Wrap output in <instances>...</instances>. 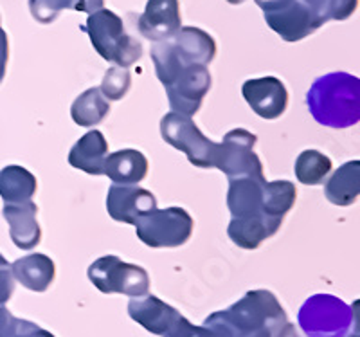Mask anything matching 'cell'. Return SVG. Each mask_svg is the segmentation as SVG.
Masks as SVG:
<instances>
[{
    "label": "cell",
    "instance_id": "6da1fadb",
    "mask_svg": "<svg viewBox=\"0 0 360 337\" xmlns=\"http://www.w3.org/2000/svg\"><path fill=\"white\" fill-rule=\"evenodd\" d=\"M287 312L269 291H249L229 309L205 317L204 326L221 337H276L287 325Z\"/></svg>",
    "mask_w": 360,
    "mask_h": 337
},
{
    "label": "cell",
    "instance_id": "7a4b0ae2",
    "mask_svg": "<svg viewBox=\"0 0 360 337\" xmlns=\"http://www.w3.org/2000/svg\"><path fill=\"white\" fill-rule=\"evenodd\" d=\"M152 60L157 78L166 89L172 112L186 117L197 114L211 89V75L207 67L182 60L172 40L155 44L152 47Z\"/></svg>",
    "mask_w": 360,
    "mask_h": 337
},
{
    "label": "cell",
    "instance_id": "3957f363",
    "mask_svg": "<svg viewBox=\"0 0 360 337\" xmlns=\"http://www.w3.org/2000/svg\"><path fill=\"white\" fill-rule=\"evenodd\" d=\"M310 114L317 123L332 128H348L360 120L359 78L333 72L319 78L307 94Z\"/></svg>",
    "mask_w": 360,
    "mask_h": 337
},
{
    "label": "cell",
    "instance_id": "277c9868",
    "mask_svg": "<svg viewBox=\"0 0 360 337\" xmlns=\"http://www.w3.org/2000/svg\"><path fill=\"white\" fill-rule=\"evenodd\" d=\"M297 325L304 337H349L359 332L356 305L353 310L332 294H315L299 309Z\"/></svg>",
    "mask_w": 360,
    "mask_h": 337
},
{
    "label": "cell",
    "instance_id": "5b68a950",
    "mask_svg": "<svg viewBox=\"0 0 360 337\" xmlns=\"http://www.w3.org/2000/svg\"><path fill=\"white\" fill-rule=\"evenodd\" d=\"M85 31L99 56L115 67L134 65L143 56V46L124 31L123 20L110 9H98L86 18Z\"/></svg>",
    "mask_w": 360,
    "mask_h": 337
},
{
    "label": "cell",
    "instance_id": "8992f818",
    "mask_svg": "<svg viewBox=\"0 0 360 337\" xmlns=\"http://www.w3.org/2000/svg\"><path fill=\"white\" fill-rule=\"evenodd\" d=\"M128 314L143 329L160 337H221L204 325L195 326L179 310L150 294L131 298Z\"/></svg>",
    "mask_w": 360,
    "mask_h": 337
},
{
    "label": "cell",
    "instance_id": "52a82bcc",
    "mask_svg": "<svg viewBox=\"0 0 360 337\" xmlns=\"http://www.w3.org/2000/svg\"><path fill=\"white\" fill-rule=\"evenodd\" d=\"M89 280L103 294H124L130 298L146 296L150 276L139 265L127 263L114 255L96 260L89 267Z\"/></svg>",
    "mask_w": 360,
    "mask_h": 337
},
{
    "label": "cell",
    "instance_id": "ba28073f",
    "mask_svg": "<svg viewBox=\"0 0 360 337\" xmlns=\"http://www.w3.org/2000/svg\"><path fill=\"white\" fill-rule=\"evenodd\" d=\"M134 226L141 242L153 249H162L184 246L191 239L195 222L182 208H166L143 215Z\"/></svg>",
    "mask_w": 360,
    "mask_h": 337
},
{
    "label": "cell",
    "instance_id": "9c48e42d",
    "mask_svg": "<svg viewBox=\"0 0 360 337\" xmlns=\"http://www.w3.org/2000/svg\"><path fill=\"white\" fill-rule=\"evenodd\" d=\"M160 134H162V139L172 144L173 148L186 153L193 166L214 168L218 143L207 139L198 130L197 125L193 123L191 117L169 112L160 120Z\"/></svg>",
    "mask_w": 360,
    "mask_h": 337
},
{
    "label": "cell",
    "instance_id": "30bf717a",
    "mask_svg": "<svg viewBox=\"0 0 360 337\" xmlns=\"http://www.w3.org/2000/svg\"><path fill=\"white\" fill-rule=\"evenodd\" d=\"M269 27L285 42H299L323 25L321 18L301 0H256Z\"/></svg>",
    "mask_w": 360,
    "mask_h": 337
},
{
    "label": "cell",
    "instance_id": "8fae6325",
    "mask_svg": "<svg viewBox=\"0 0 360 337\" xmlns=\"http://www.w3.org/2000/svg\"><path fill=\"white\" fill-rule=\"evenodd\" d=\"M256 141L258 137L243 128L227 132L224 141L218 143L214 168L221 170L229 179L263 177L262 160L254 153Z\"/></svg>",
    "mask_w": 360,
    "mask_h": 337
},
{
    "label": "cell",
    "instance_id": "7c38bea8",
    "mask_svg": "<svg viewBox=\"0 0 360 337\" xmlns=\"http://www.w3.org/2000/svg\"><path fill=\"white\" fill-rule=\"evenodd\" d=\"M157 210V198L152 191L130 184H114L108 189L107 211L115 222L134 226L143 215Z\"/></svg>",
    "mask_w": 360,
    "mask_h": 337
},
{
    "label": "cell",
    "instance_id": "4fadbf2b",
    "mask_svg": "<svg viewBox=\"0 0 360 337\" xmlns=\"http://www.w3.org/2000/svg\"><path fill=\"white\" fill-rule=\"evenodd\" d=\"M242 94L254 114H258L263 120H278L287 110V87L274 76L247 80L242 87Z\"/></svg>",
    "mask_w": 360,
    "mask_h": 337
},
{
    "label": "cell",
    "instance_id": "5bb4252c",
    "mask_svg": "<svg viewBox=\"0 0 360 337\" xmlns=\"http://www.w3.org/2000/svg\"><path fill=\"white\" fill-rule=\"evenodd\" d=\"M180 24L179 0H148L137 27L144 38L159 44L175 37L182 27Z\"/></svg>",
    "mask_w": 360,
    "mask_h": 337
},
{
    "label": "cell",
    "instance_id": "9a60e30c",
    "mask_svg": "<svg viewBox=\"0 0 360 337\" xmlns=\"http://www.w3.org/2000/svg\"><path fill=\"white\" fill-rule=\"evenodd\" d=\"M4 218L8 220L9 234L18 249L31 251L40 243L41 229L37 220L38 206L33 201L22 204H4Z\"/></svg>",
    "mask_w": 360,
    "mask_h": 337
},
{
    "label": "cell",
    "instance_id": "2e32d148",
    "mask_svg": "<svg viewBox=\"0 0 360 337\" xmlns=\"http://www.w3.org/2000/svg\"><path fill=\"white\" fill-rule=\"evenodd\" d=\"M265 177L229 179L227 208L233 218H254L263 215V186Z\"/></svg>",
    "mask_w": 360,
    "mask_h": 337
},
{
    "label": "cell",
    "instance_id": "e0dca14e",
    "mask_svg": "<svg viewBox=\"0 0 360 337\" xmlns=\"http://www.w3.org/2000/svg\"><path fill=\"white\" fill-rule=\"evenodd\" d=\"M108 155V143L99 130L86 132L69 152V165L89 175H103Z\"/></svg>",
    "mask_w": 360,
    "mask_h": 337
},
{
    "label": "cell",
    "instance_id": "ac0fdd59",
    "mask_svg": "<svg viewBox=\"0 0 360 337\" xmlns=\"http://www.w3.org/2000/svg\"><path fill=\"white\" fill-rule=\"evenodd\" d=\"M11 272L15 281L24 285L33 292H45L54 281L56 267L47 255H27L11 263Z\"/></svg>",
    "mask_w": 360,
    "mask_h": 337
},
{
    "label": "cell",
    "instance_id": "d6986e66",
    "mask_svg": "<svg viewBox=\"0 0 360 337\" xmlns=\"http://www.w3.org/2000/svg\"><path fill=\"white\" fill-rule=\"evenodd\" d=\"M182 60L195 65L207 67L217 54L213 37L198 27H180L179 33L169 38Z\"/></svg>",
    "mask_w": 360,
    "mask_h": 337
},
{
    "label": "cell",
    "instance_id": "ffe728a7",
    "mask_svg": "<svg viewBox=\"0 0 360 337\" xmlns=\"http://www.w3.org/2000/svg\"><path fill=\"white\" fill-rule=\"evenodd\" d=\"M281 220H272L266 217L233 218L227 226L229 239L242 249H258L266 239L274 236L281 227Z\"/></svg>",
    "mask_w": 360,
    "mask_h": 337
},
{
    "label": "cell",
    "instance_id": "44dd1931",
    "mask_svg": "<svg viewBox=\"0 0 360 337\" xmlns=\"http://www.w3.org/2000/svg\"><path fill=\"white\" fill-rule=\"evenodd\" d=\"M114 184H137L148 175V159L139 150H119L107 155L105 173Z\"/></svg>",
    "mask_w": 360,
    "mask_h": 337
},
{
    "label": "cell",
    "instance_id": "7402d4cb",
    "mask_svg": "<svg viewBox=\"0 0 360 337\" xmlns=\"http://www.w3.org/2000/svg\"><path fill=\"white\" fill-rule=\"evenodd\" d=\"M324 195L335 206H352L360 195V163L349 160L333 173L324 186Z\"/></svg>",
    "mask_w": 360,
    "mask_h": 337
},
{
    "label": "cell",
    "instance_id": "603a6c76",
    "mask_svg": "<svg viewBox=\"0 0 360 337\" xmlns=\"http://www.w3.org/2000/svg\"><path fill=\"white\" fill-rule=\"evenodd\" d=\"M37 177L22 166L11 165L0 170V197L4 204H22L37 193Z\"/></svg>",
    "mask_w": 360,
    "mask_h": 337
},
{
    "label": "cell",
    "instance_id": "cb8c5ba5",
    "mask_svg": "<svg viewBox=\"0 0 360 337\" xmlns=\"http://www.w3.org/2000/svg\"><path fill=\"white\" fill-rule=\"evenodd\" d=\"M110 112L108 99L101 94L98 87L86 89L83 94L76 98V101L70 107L72 121L79 127H94L101 123Z\"/></svg>",
    "mask_w": 360,
    "mask_h": 337
},
{
    "label": "cell",
    "instance_id": "d4e9b609",
    "mask_svg": "<svg viewBox=\"0 0 360 337\" xmlns=\"http://www.w3.org/2000/svg\"><path fill=\"white\" fill-rule=\"evenodd\" d=\"M295 186L288 181H272L263 186V215L272 220H281L294 208Z\"/></svg>",
    "mask_w": 360,
    "mask_h": 337
},
{
    "label": "cell",
    "instance_id": "484cf974",
    "mask_svg": "<svg viewBox=\"0 0 360 337\" xmlns=\"http://www.w3.org/2000/svg\"><path fill=\"white\" fill-rule=\"evenodd\" d=\"M105 0H29V9L34 20L40 24H51L63 9H74L82 13H94L103 9Z\"/></svg>",
    "mask_w": 360,
    "mask_h": 337
},
{
    "label": "cell",
    "instance_id": "4316f807",
    "mask_svg": "<svg viewBox=\"0 0 360 337\" xmlns=\"http://www.w3.org/2000/svg\"><path fill=\"white\" fill-rule=\"evenodd\" d=\"M330 172H332V160L317 150H304L295 159V177L307 186L323 184Z\"/></svg>",
    "mask_w": 360,
    "mask_h": 337
},
{
    "label": "cell",
    "instance_id": "83f0119b",
    "mask_svg": "<svg viewBox=\"0 0 360 337\" xmlns=\"http://www.w3.org/2000/svg\"><path fill=\"white\" fill-rule=\"evenodd\" d=\"M321 18L323 24L330 20H346L355 13L359 0H301Z\"/></svg>",
    "mask_w": 360,
    "mask_h": 337
},
{
    "label": "cell",
    "instance_id": "f1b7e54d",
    "mask_svg": "<svg viewBox=\"0 0 360 337\" xmlns=\"http://www.w3.org/2000/svg\"><path fill=\"white\" fill-rule=\"evenodd\" d=\"M130 72L128 69H123V67H112V69L107 70V75L103 78L101 87L99 91L108 101H117V99L124 98L130 89Z\"/></svg>",
    "mask_w": 360,
    "mask_h": 337
},
{
    "label": "cell",
    "instance_id": "f546056e",
    "mask_svg": "<svg viewBox=\"0 0 360 337\" xmlns=\"http://www.w3.org/2000/svg\"><path fill=\"white\" fill-rule=\"evenodd\" d=\"M15 292V278L11 272V263L0 255V305L8 303Z\"/></svg>",
    "mask_w": 360,
    "mask_h": 337
},
{
    "label": "cell",
    "instance_id": "4dcf8cb0",
    "mask_svg": "<svg viewBox=\"0 0 360 337\" xmlns=\"http://www.w3.org/2000/svg\"><path fill=\"white\" fill-rule=\"evenodd\" d=\"M18 317L13 316L4 305H0V337H15L18 326H20Z\"/></svg>",
    "mask_w": 360,
    "mask_h": 337
},
{
    "label": "cell",
    "instance_id": "1f68e13d",
    "mask_svg": "<svg viewBox=\"0 0 360 337\" xmlns=\"http://www.w3.org/2000/svg\"><path fill=\"white\" fill-rule=\"evenodd\" d=\"M15 337H54V336L51 332H47V330L40 329L38 325H34V323H31V321L22 319Z\"/></svg>",
    "mask_w": 360,
    "mask_h": 337
},
{
    "label": "cell",
    "instance_id": "d6a6232c",
    "mask_svg": "<svg viewBox=\"0 0 360 337\" xmlns=\"http://www.w3.org/2000/svg\"><path fill=\"white\" fill-rule=\"evenodd\" d=\"M8 58H9V44H8V34L2 27H0V83L6 76V67H8Z\"/></svg>",
    "mask_w": 360,
    "mask_h": 337
},
{
    "label": "cell",
    "instance_id": "836d02e7",
    "mask_svg": "<svg viewBox=\"0 0 360 337\" xmlns=\"http://www.w3.org/2000/svg\"><path fill=\"white\" fill-rule=\"evenodd\" d=\"M276 337H304V336L301 332H299L297 326L292 325V323H287V325H285L281 330H279V333ZM349 337H359V332L352 333V336H349Z\"/></svg>",
    "mask_w": 360,
    "mask_h": 337
},
{
    "label": "cell",
    "instance_id": "e575fe53",
    "mask_svg": "<svg viewBox=\"0 0 360 337\" xmlns=\"http://www.w3.org/2000/svg\"><path fill=\"white\" fill-rule=\"evenodd\" d=\"M227 2H229V4L238 6V4H243V2H245V0H227Z\"/></svg>",
    "mask_w": 360,
    "mask_h": 337
}]
</instances>
